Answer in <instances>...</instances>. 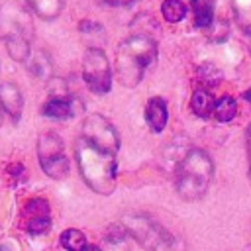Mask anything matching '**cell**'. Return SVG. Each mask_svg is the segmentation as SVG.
Instances as JSON below:
<instances>
[{
	"label": "cell",
	"mask_w": 251,
	"mask_h": 251,
	"mask_svg": "<svg viewBox=\"0 0 251 251\" xmlns=\"http://www.w3.org/2000/svg\"><path fill=\"white\" fill-rule=\"evenodd\" d=\"M82 112V102L76 98H67V96H53L41 106V114L47 118L55 120H67Z\"/></svg>",
	"instance_id": "9"
},
{
	"label": "cell",
	"mask_w": 251,
	"mask_h": 251,
	"mask_svg": "<svg viewBox=\"0 0 251 251\" xmlns=\"http://www.w3.org/2000/svg\"><path fill=\"white\" fill-rule=\"evenodd\" d=\"M0 251H8V249H6V247H0Z\"/></svg>",
	"instance_id": "29"
},
{
	"label": "cell",
	"mask_w": 251,
	"mask_h": 251,
	"mask_svg": "<svg viewBox=\"0 0 251 251\" xmlns=\"http://www.w3.org/2000/svg\"><path fill=\"white\" fill-rule=\"evenodd\" d=\"M61 245L67 249V251H82V247L86 245V237L80 229H65L61 233Z\"/></svg>",
	"instance_id": "20"
},
{
	"label": "cell",
	"mask_w": 251,
	"mask_h": 251,
	"mask_svg": "<svg viewBox=\"0 0 251 251\" xmlns=\"http://www.w3.org/2000/svg\"><path fill=\"white\" fill-rule=\"evenodd\" d=\"M35 16L43 20H55L65 6V0H25Z\"/></svg>",
	"instance_id": "13"
},
{
	"label": "cell",
	"mask_w": 251,
	"mask_h": 251,
	"mask_svg": "<svg viewBox=\"0 0 251 251\" xmlns=\"http://www.w3.org/2000/svg\"><path fill=\"white\" fill-rule=\"evenodd\" d=\"M37 159L43 173L55 180L65 178L69 173V159L65 157L63 141L57 133L47 131L37 139Z\"/></svg>",
	"instance_id": "6"
},
{
	"label": "cell",
	"mask_w": 251,
	"mask_h": 251,
	"mask_svg": "<svg viewBox=\"0 0 251 251\" xmlns=\"http://www.w3.org/2000/svg\"><path fill=\"white\" fill-rule=\"evenodd\" d=\"M145 120H147L149 127H151V131H155V133L163 131L165 126H167V120H169L167 102L163 98H159V96L151 98L147 102V106H145Z\"/></svg>",
	"instance_id": "11"
},
{
	"label": "cell",
	"mask_w": 251,
	"mask_h": 251,
	"mask_svg": "<svg viewBox=\"0 0 251 251\" xmlns=\"http://www.w3.org/2000/svg\"><path fill=\"white\" fill-rule=\"evenodd\" d=\"M196 78H198V82L202 84V88L208 90V88H214V86L222 80V73H220L212 63H204V65L198 67Z\"/></svg>",
	"instance_id": "18"
},
{
	"label": "cell",
	"mask_w": 251,
	"mask_h": 251,
	"mask_svg": "<svg viewBox=\"0 0 251 251\" xmlns=\"http://www.w3.org/2000/svg\"><path fill=\"white\" fill-rule=\"evenodd\" d=\"M192 12H194V25L196 27H210L214 24V8L216 2L214 0H190Z\"/></svg>",
	"instance_id": "12"
},
{
	"label": "cell",
	"mask_w": 251,
	"mask_h": 251,
	"mask_svg": "<svg viewBox=\"0 0 251 251\" xmlns=\"http://www.w3.org/2000/svg\"><path fill=\"white\" fill-rule=\"evenodd\" d=\"M110 6H129V4H133L135 0H106Z\"/></svg>",
	"instance_id": "25"
},
{
	"label": "cell",
	"mask_w": 251,
	"mask_h": 251,
	"mask_svg": "<svg viewBox=\"0 0 251 251\" xmlns=\"http://www.w3.org/2000/svg\"><path fill=\"white\" fill-rule=\"evenodd\" d=\"M249 49H251V43H249Z\"/></svg>",
	"instance_id": "30"
},
{
	"label": "cell",
	"mask_w": 251,
	"mask_h": 251,
	"mask_svg": "<svg viewBox=\"0 0 251 251\" xmlns=\"http://www.w3.org/2000/svg\"><path fill=\"white\" fill-rule=\"evenodd\" d=\"M247 157H249V180H251V124L247 127Z\"/></svg>",
	"instance_id": "24"
},
{
	"label": "cell",
	"mask_w": 251,
	"mask_h": 251,
	"mask_svg": "<svg viewBox=\"0 0 251 251\" xmlns=\"http://www.w3.org/2000/svg\"><path fill=\"white\" fill-rule=\"evenodd\" d=\"M82 139H86L88 143L108 151V153H116L120 149V135L116 131V127L112 126L110 120H106L100 114H90L86 116V120L82 122Z\"/></svg>",
	"instance_id": "8"
},
{
	"label": "cell",
	"mask_w": 251,
	"mask_h": 251,
	"mask_svg": "<svg viewBox=\"0 0 251 251\" xmlns=\"http://www.w3.org/2000/svg\"><path fill=\"white\" fill-rule=\"evenodd\" d=\"M124 226L147 251H184V245L159 222L143 214H131L124 218Z\"/></svg>",
	"instance_id": "5"
},
{
	"label": "cell",
	"mask_w": 251,
	"mask_h": 251,
	"mask_svg": "<svg viewBox=\"0 0 251 251\" xmlns=\"http://www.w3.org/2000/svg\"><path fill=\"white\" fill-rule=\"evenodd\" d=\"M2 108V106H0ZM0 126H2V110H0Z\"/></svg>",
	"instance_id": "28"
},
{
	"label": "cell",
	"mask_w": 251,
	"mask_h": 251,
	"mask_svg": "<svg viewBox=\"0 0 251 251\" xmlns=\"http://www.w3.org/2000/svg\"><path fill=\"white\" fill-rule=\"evenodd\" d=\"M0 106L6 110L12 118H20L24 108V96L22 90L14 82H0Z\"/></svg>",
	"instance_id": "10"
},
{
	"label": "cell",
	"mask_w": 251,
	"mask_h": 251,
	"mask_svg": "<svg viewBox=\"0 0 251 251\" xmlns=\"http://www.w3.org/2000/svg\"><path fill=\"white\" fill-rule=\"evenodd\" d=\"M82 78L94 94H106L112 86V71L106 53L100 47H88L82 57Z\"/></svg>",
	"instance_id": "7"
},
{
	"label": "cell",
	"mask_w": 251,
	"mask_h": 251,
	"mask_svg": "<svg viewBox=\"0 0 251 251\" xmlns=\"http://www.w3.org/2000/svg\"><path fill=\"white\" fill-rule=\"evenodd\" d=\"M76 165L84 182L98 194H112L116 188V157L86 139H78L75 145Z\"/></svg>",
	"instance_id": "2"
},
{
	"label": "cell",
	"mask_w": 251,
	"mask_h": 251,
	"mask_svg": "<svg viewBox=\"0 0 251 251\" xmlns=\"http://www.w3.org/2000/svg\"><path fill=\"white\" fill-rule=\"evenodd\" d=\"M25 63H27L29 71L35 76H39V78H49L51 76V63H49V57L43 51H35V53L31 51V55Z\"/></svg>",
	"instance_id": "15"
},
{
	"label": "cell",
	"mask_w": 251,
	"mask_h": 251,
	"mask_svg": "<svg viewBox=\"0 0 251 251\" xmlns=\"http://www.w3.org/2000/svg\"><path fill=\"white\" fill-rule=\"evenodd\" d=\"M157 61V43L145 33L129 35L116 51V75L122 86L133 88L141 82L143 73Z\"/></svg>",
	"instance_id": "1"
},
{
	"label": "cell",
	"mask_w": 251,
	"mask_h": 251,
	"mask_svg": "<svg viewBox=\"0 0 251 251\" xmlns=\"http://www.w3.org/2000/svg\"><path fill=\"white\" fill-rule=\"evenodd\" d=\"M214 106H216V102H214L212 94H210L206 88L194 90V94H192V98H190V108H192V112H194L198 118H208V116H212V114H214Z\"/></svg>",
	"instance_id": "14"
},
{
	"label": "cell",
	"mask_w": 251,
	"mask_h": 251,
	"mask_svg": "<svg viewBox=\"0 0 251 251\" xmlns=\"http://www.w3.org/2000/svg\"><path fill=\"white\" fill-rule=\"evenodd\" d=\"M35 216H49V204L43 198H33L25 204V220Z\"/></svg>",
	"instance_id": "22"
},
{
	"label": "cell",
	"mask_w": 251,
	"mask_h": 251,
	"mask_svg": "<svg viewBox=\"0 0 251 251\" xmlns=\"http://www.w3.org/2000/svg\"><path fill=\"white\" fill-rule=\"evenodd\" d=\"M161 14L167 22L176 24V22L184 20V16H186V4L182 0H165L161 4Z\"/></svg>",
	"instance_id": "17"
},
{
	"label": "cell",
	"mask_w": 251,
	"mask_h": 251,
	"mask_svg": "<svg viewBox=\"0 0 251 251\" xmlns=\"http://www.w3.org/2000/svg\"><path fill=\"white\" fill-rule=\"evenodd\" d=\"M243 98H245V100H247V102L251 104V86H249V88L245 90V94H243Z\"/></svg>",
	"instance_id": "27"
},
{
	"label": "cell",
	"mask_w": 251,
	"mask_h": 251,
	"mask_svg": "<svg viewBox=\"0 0 251 251\" xmlns=\"http://www.w3.org/2000/svg\"><path fill=\"white\" fill-rule=\"evenodd\" d=\"M31 37H33V22L29 12L10 0L0 6V39L6 43V49L12 59L25 63L31 55Z\"/></svg>",
	"instance_id": "4"
},
{
	"label": "cell",
	"mask_w": 251,
	"mask_h": 251,
	"mask_svg": "<svg viewBox=\"0 0 251 251\" xmlns=\"http://www.w3.org/2000/svg\"><path fill=\"white\" fill-rule=\"evenodd\" d=\"M212 176H214L212 157L204 149H190L176 165V173H175L176 194L186 202L200 200L208 192Z\"/></svg>",
	"instance_id": "3"
},
{
	"label": "cell",
	"mask_w": 251,
	"mask_h": 251,
	"mask_svg": "<svg viewBox=\"0 0 251 251\" xmlns=\"http://www.w3.org/2000/svg\"><path fill=\"white\" fill-rule=\"evenodd\" d=\"M231 8L239 27L251 37V0H231Z\"/></svg>",
	"instance_id": "16"
},
{
	"label": "cell",
	"mask_w": 251,
	"mask_h": 251,
	"mask_svg": "<svg viewBox=\"0 0 251 251\" xmlns=\"http://www.w3.org/2000/svg\"><path fill=\"white\" fill-rule=\"evenodd\" d=\"M78 31L84 37H88V35H100V37H104V27L100 24H96V22H90V20H82L78 24Z\"/></svg>",
	"instance_id": "23"
},
{
	"label": "cell",
	"mask_w": 251,
	"mask_h": 251,
	"mask_svg": "<svg viewBox=\"0 0 251 251\" xmlns=\"http://www.w3.org/2000/svg\"><path fill=\"white\" fill-rule=\"evenodd\" d=\"M25 229L31 235H43L51 229V218L49 216H35L25 220Z\"/></svg>",
	"instance_id": "21"
},
{
	"label": "cell",
	"mask_w": 251,
	"mask_h": 251,
	"mask_svg": "<svg viewBox=\"0 0 251 251\" xmlns=\"http://www.w3.org/2000/svg\"><path fill=\"white\" fill-rule=\"evenodd\" d=\"M82 251H102L100 247H96V245H84L82 247Z\"/></svg>",
	"instance_id": "26"
},
{
	"label": "cell",
	"mask_w": 251,
	"mask_h": 251,
	"mask_svg": "<svg viewBox=\"0 0 251 251\" xmlns=\"http://www.w3.org/2000/svg\"><path fill=\"white\" fill-rule=\"evenodd\" d=\"M237 114V104L231 96H222L214 106V116L218 122H231Z\"/></svg>",
	"instance_id": "19"
}]
</instances>
